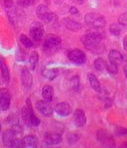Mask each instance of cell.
Masks as SVG:
<instances>
[{"label": "cell", "mask_w": 127, "mask_h": 148, "mask_svg": "<svg viewBox=\"0 0 127 148\" xmlns=\"http://www.w3.org/2000/svg\"><path fill=\"white\" fill-rule=\"evenodd\" d=\"M103 40V36L98 32H90L81 37V43L87 50L92 52H96L101 47V42Z\"/></svg>", "instance_id": "1"}, {"label": "cell", "mask_w": 127, "mask_h": 148, "mask_svg": "<svg viewBox=\"0 0 127 148\" xmlns=\"http://www.w3.org/2000/svg\"><path fill=\"white\" fill-rule=\"evenodd\" d=\"M61 46H62L61 38L55 34H49L45 38L44 44H43V51L47 56H52L60 50Z\"/></svg>", "instance_id": "2"}, {"label": "cell", "mask_w": 127, "mask_h": 148, "mask_svg": "<svg viewBox=\"0 0 127 148\" xmlns=\"http://www.w3.org/2000/svg\"><path fill=\"white\" fill-rule=\"evenodd\" d=\"M85 21L88 26L94 29L103 28L106 25L105 18L98 13H87L85 16Z\"/></svg>", "instance_id": "3"}, {"label": "cell", "mask_w": 127, "mask_h": 148, "mask_svg": "<svg viewBox=\"0 0 127 148\" xmlns=\"http://www.w3.org/2000/svg\"><path fill=\"white\" fill-rule=\"evenodd\" d=\"M30 35L35 42H40L44 36V25L42 22L35 21L30 25Z\"/></svg>", "instance_id": "4"}, {"label": "cell", "mask_w": 127, "mask_h": 148, "mask_svg": "<svg viewBox=\"0 0 127 148\" xmlns=\"http://www.w3.org/2000/svg\"><path fill=\"white\" fill-rule=\"evenodd\" d=\"M1 3L7 13L9 21L12 24H15L17 20V15H16L17 13H16V8L13 3V0H1Z\"/></svg>", "instance_id": "5"}, {"label": "cell", "mask_w": 127, "mask_h": 148, "mask_svg": "<svg viewBox=\"0 0 127 148\" xmlns=\"http://www.w3.org/2000/svg\"><path fill=\"white\" fill-rule=\"evenodd\" d=\"M68 58H69V60L71 62L76 64V65H83V64H85V60H87L85 54L81 50L79 49H74L72 50L71 52H69Z\"/></svg>", "instance_id": "6"}, {"label": "cell", "mask_w": 127, "mask_h": 148, "mask_svg": "<svg viewBox=\"0 0 127 148\" xmlns=\"http://www.w3.org/2000/svg\"><path fill=\"white\" fill-rule=\"evenodd\" d=\"M96 138L99 142H101L102 144L105 145V146H110V147L115 146L113 137L105 130V129H100V130L97 131Z\"/></svg>", "instance_id": "7"}, {"label": "cell", "mask_w": 127, "mask_h": 148, "mask_svg": "<svg viewBox=\"0 0 127 148\" xmlns=\"http://www.w3.org/2000/svg\"><path fill=\"white\" fill-rule=\"evenodd\" d=\"M11 95L7 88H0V108L2 110H8L10 108Z\"/></svg>", "instance_id": "8"}, {"label": "cell", "mask_w": 127, "mask_h": 148, "mask_svg": "<svg viewBox=\"0 0 127 148\" xmlns=\"http://www.w3.org/2000/svg\"><path fill=\"white\" fill-rule=\"evenodd\" d=\"M36 108L45 116H50L53 113V108L50 106V102L46 101H38L36 102Z\"/></svg>", "instance_id": "9"}, {"label": "cell", "mask_w": 127, "mask_h": 148, "mask_svg": "<svg viewBox=\"0 0 127 148\" xmlns=\"http://www.w3.org/2000/svg\"><path fill=\"white\" fill-rule=\"evenodd\" d=\"M63 24L68 30H70L72 32H78L79 30H81V28H83V25L79 23V22L72 19V18H69V17L64 18Z\"/></svg>", "instance_id": "10"}, {"label": "cell", "mask_w": 127, "mask_h": 148, "mask_svg": "<svg viewBox=\"0 0 127 148\" xmlns=\"http://www.w3.org/2000/svg\"><path fill=\"white\" fill-rule=\"evenodd\" d=\"M55 110L59 115H61V116H68V115H70L72 113V106H70L68 102L63 101L57 104Z\"/></svg>", "instance_id": "11"}, {"label": "cell", "mask_w": 127, "mask_h": 148, "mask_svg": "<svg viewBox=\"0 0 127 148\" xmlns=\"http://www.w3.org/2000/svg\"><path fill=\"white\" fill-rule=\"evenodd\" d=\"M74 121L76 126L83 127L87 123V117H85V113L83 109H76L74 112Z\"/></svg>", "instance_id": "12"}, {"label": "cell", "mask_w": 127, "mask_h": 148, "mask_svg": "<svg viewBox=\"0 0 127 148\" xmlns=\"http://www.w3.org/2000/svg\"><path fill=\"white\" fill-rule=\"evenodd\" d=\"M16 137V131L14 129H7L3 132L2 135V140H3V144L5 146L11 147V144L14 141Z\"/></svg>", "instance_id": "13"}, {"label": "cell", "mask_w": 127, "mask_h": 148, "mask_svg": "<svg viewBox=\"0 0 127 148\" xmlns=\"http://www.w3.org/2000/svg\"><path fill=\"white\" fill-rule=\"evenodd\" d=\"M45 142L49 145H57L63 141V136L60 133H48L44 137Z\"/></svg>", "instance_id": "14"}, {"label": "cell", "mask_w": 127, "mask_h": 148, "mask_svg": "<svg viewBox=\"0 0 127 148\" xmlns=\"http://www.w3.org/2000/svg\"><path fill=\"white\" fill-rule=\"evenodd\" d=\"M108 60L111 64H115L118 66L123 62V56L117 50H111L108 54Z\"/></svg>", "instance_id": "15"}, {"label": "cell", "mask_w": 127, "mask_h": 148, "mask_svg": "<svg viewBox=\"0 0 127 148\" xmlns=\"http://www.w3.org/2000/svg\"><path fill=\"white\" fill-rule=\"evenodd\" d=\"M21 81L23 86L26 88H30L33 84V78H32L31 73L27 69H23L21 73Z\"/></svg>", "instance_id": "16"}, {"label": "cell", "mask_w": 127, "mask_h": 148, "mask_svg": "<svg viewBox=\"0 0 127 148\" xmlns=\"http://www.w3.org/2000/svg\"><path fill=\"white\" fill-rule=\"evenodd\" d=\"M22 140H23V147L34 148L38 146V138L34 135H27Z\"/></svg>", "instance_id": "17"}, {"label": "cell", "mask_w": 127, "mask_h": 148, "mask_svg": "<svg viewBox=\"0 0 127 148\" xmlns=\"http://www.w3.org/2000/svg\"><path fill=\"white\" fill-rule=\"evenodd\" d=\"M42 95L43 99L46 101L50 102L53 101V97H54V88L51 86H44L42 88Z\"/></svg>", "instance_id": "18"}, {"label": "cell", "mask_w": 127, "mask_h": 148, "mask_svg": "<svg viewBox=\"0 0 127 148\" xmlns=\"http://www.w3.org/2000/svg\"><path fill=\"white\" fill-rule=\"evenodd\" d=\"M0 71H1V74L4 81L9 82V79H10V72H9L7 64L5 63V61H4V59L2 57H0Z\"/></svg>", "instance_id": "19"}, {"label": "cell", "mask_w": 127, "mask_h": 148, "mask_svg": "<svg viewBox=\"0 0 127 148\" xmlns=\"http://www.w3.org/2000/svg\"><path fill=\"white\" fill-rule=\"evenodd\" d=\"M88 81H89V85L92 88V90H94L96 92H99L101 90V86H100V83L97 79L96 77L94 76V74H88L87 76Z\"/></svg>", "instance_id": "20"}, {"label": "cell", "mask_w": 127, "mask_h": 148, "mask_svg": "<svg viewBox=\"0 0 127 148\" xmlns=\"http://www.w3.org/2000/svg\"><path fill=\"white\" fill-rule=\"evenodd\" d=\"M39 18H40L41 21L44 22V23H47V24L54 23L55 21H57V15L53 12H50V11H48V12H46L45 14L41 15Z\"/></svg>", "instance_id": "21"}, {"label": "cell", "mask_w": 127, "mask_h": 148, "mask_svg": "<svg viewBox=\"0 0 127 148\" xmlns=\"http://www.w3.org/2000/svg\"><path fill=\"white\" fill-rule=\"evenodd\" d=\"M59 71L57 69H49V68H45L42 71V76L48 79H54L58 76Z\"/></svg>", "instance_id": "22"}, {"label": "cell", "mask_w": 127, "mask_h": 148, "mask_svg": "<svg viewBox=\"0 0 127 148\" xmlns=\"http://www.w3.org/2000/svg\"><path fill=\"white\" fill-rule=\"evenodd\" d=\"M94 65L95 70H97L98 72H103V71L106 70V67H107V64H106V62L102 58L95 59Z\"/></svg>", "instance_id": "23"}, {"label": "cell", "mask_w": 127, "mask_h": 148, "mask_svg": "<svg viewBox=\"0 0 127 148\" xmlns=\"http://www.w3.org/2000/svg\"><path fill=\"white\" fill-rule=\"evenodd\" d=\"M124 26H122L120 23H112L109 26V31L112 35L114 36H119L122 32V29H123Z\"/></svg>", "instance_id": "24"}, {"label": "cell", "mask_w": 127, "mask_h": 148, "mask_svg": "<svg viewBox=\"0 0 127 148\" xmlns=\"http://www.w3.org/2000/svg\"><path fill=\"white\" fill-rule=\"evenodd\" d=\"M38 62H39V54H38L37 51H33L31 53L30 57H29V63H30L32 70H35Z\"/></svg>", "instance_id": "25"}, {"label": "cell", "mask_w": 127, "mask_h": 148, "mask_svg": "<svg viewBox=\"0 0 127 148\" xmlns=\"http://www.w3.org/2000/svg\"><path fill=\"white\" fill-rule=\"evenodd\" d=\"M79 138H81V134L79 132H71L67 135V140L70 144H74V143H76L79 140Z\"/></svg>", "instance_id": "26"}, {"label": "cell", "mask_w": 127, "mask_h": 148, "mask_svg": "<svg viewBox=\"0 0 127 148\" xmlns=\"http://www.w3.org/2000/svg\"><path fill=\"white\" fill-rule=\"evenodd\" d=\"M20 42H21V44L26 48H32L34 46L33 41H32L30 38L27 37L26 35H24V34L20 35Z\"/></svg>", "instance_id": "27"}, {"label": "cell", "mask_w": 127, "mask_h": 148, "mask_svg": "<svg viewBox=\"0 0 127 148\" xmlns=\"http://www.w3.org/2000/svg\"><path fill=\"white\" fill-rule=\"evenodd\" d=\"M71 86L74 92H78L79 90V76H74L71 79Z\"/></svg>", "instance_id": "28"}, {"label": "cell", "mask_w": 127, "mask_h": 148, "mask_svg": "<svg viewBox=\"0 0 127 148\" xmlns=\"http://www.w3.org/2000/svg\"><path fill=\"white\" fill-rule=\"evenodd\" d=\"M36 2V0H18V5L20 7H29V6L33 5Z\"/></svg>", "instance_id": "29"}, {"label": "cell", "mask_w": 127, "mask_h": 148, "mask_svg": "<svg viewBox=\"0 0 127 148\" xmlns=\"http://www.w3.org/2000/svg\"><path fill=\"white\" fill-rule=\"evenodd\" d=\"M40 125V119L35 115V113H32L30 116V126L33 127H37Z\"/></svg>", "instance_id": "30"}, {"label": "cell", "mask_w": 127, "mask_h": 148, "mask_svg": "<svg viewBox=\"0 0 127 148\" xmlns=\"http://www.w3.org/2000/svg\"><path fill=\"white\" fill-rule=\"evenodd\" d=\"M48 11H49V8H48L46 5H39L36 8V14H37L38 17H40L41 15L45 14Z\"/></svg>", "instance_id": "31"}, {"label": "cell", "mask_w": 127, "mask_h": 148, "mask_svg": "<svg viewBox=\"0 0 127 148\" xmlns=\"http://www.w3.org/2000/svg\"><path fill=\"white\" fill-rule=\"evenodd\" d=\"M106 70H107L111 75H116L117 73H118V67H117V65H115V64H111V63L108 64L107 67H106Z\"/></svg>", "instance_id": "32"}, {"label": "cell", "mask_w": 127, "mask_h": 148, "mask_svg": "<svg viewBox=\"0 0 127 148\" xmlns=\"http://www.w3.org/2000/svg\"><path fill=\"white\" fill-rule=\"evenodd\" d=\"M115 133H116V135H118V136L127 135V128L122 127V126H117L116 128H115Z\"/></svg>", "instance_id": "33"}, {"label": "cell", "mask_w": 127, "mask_h": 148, "mask_svg": "<svg viewBox=\"0 0 127 148\" xmlns=\"http://www.w3.org/2000/svg\"><path fill=\"white\" fill-rule=\"evenodd\" d=\"M118 23H120L122 26H127V12L122 13L118 17Z\"/></svg>", "instance_id": "34"}, {"label": "cell", "mask_w": 127, "mask_h": 148, "mask_svg": "<svg viewBox=\"0 0 127 148\" xmlns=\"http://www.w3.org/2000/svg\"><path fill=\"white\" fill-rule=\"evenodd\" d=\"M11 147H23V140L21 139H14L11 144Z\"/></svg>", "instance_id": "35"}, {"label": "cell", "mask_w": 127, "mask_h": 148, "mask_svg": "<svg viewBox=\"0 0 127 148\" xmlns=\"http://www.w3.org/2000/svg\"><path fill=\"white\" fill-rule=\"evenodd\" d=\"M70 13L72 15H78L79 14V10L76 7H74V6H72L71 8H70Z\"/></svg>", "instance_id": "36"}, {"label": "cell", "mask_w": 127, "mask_h": 148, "mask_svg": "<svg viewBox=\"0 0 127 148\" xmlns=\"http://www.w3.org/2000/svg\"><path fill=\"white\" fill-rule=\"evenodd\" d=\"M111 104H112V101H111V99H106V101H105V108H110Z\"/></svg>", "instance_id": "37"}, {"label": "cell", "mask_w": 127, "mask_h": 148, "mask_svg": "<svg viewBox=\"0 0 127 148\" xmlns=\"http://www.w3.org/2000/svg\"><path fill=\"white\" fill-rule=\"evenodd\" d=\"M123 48L125 51H127V35L123 38Z\"/></svg>", "instance_id": "38"}, {"label": "cell", "mask_w": 127, "mask_h": 148, "mask_svg": "<svg viewBox=\"0 0 127 148\" xmlns=\"http://www.w3.org/2000/svg\"><path fill=\"white\" fill-rule=\"evenodd\" d=\"M53 1H54V3L57 4V5H61V4L64 3L65 0H53Z\"/></svg>", "instance_id": "39"}, {"label": "cell", "mask_w": 127, "mask_h": 148, "mask_svg": "<svg viewBox=\"0 0 127 148\" xmlns=\"http://www.w3.org/2000/svg\"><path fill=\"white\" fill-rule=\"evenodd\" d=\"M123 73H124V76H125V78L127 79V65H125L123 67Z\"/></svg>", "instance_id": "40"}, {"label": "cell", "mask_w": 127, "mask_h": 148, "mask_svg": "<svg viewBox=\"0 0 127 148\" xmlns=\"http://www.w3.org/2000/svg\"><path fill=\"white\" fill-rule=\"evenodd\" d=\"M76 3H78V4H83V2H85V0H74Z\"/></svg>", "instance_id": "41"}, {"label": "cell", "mask_w": 127, "mask_h": 148, "mask_svg": "<svg viewBox=\"0 0 127 148\" xmlns=\"http://www.w3.org/2000/svg\"><path fill=\"white\" fill-rule=\"evenodd\" d=\"M0 133H1V122H0Z\"/></svg>", "instance_id": "42"}]
</instances>
